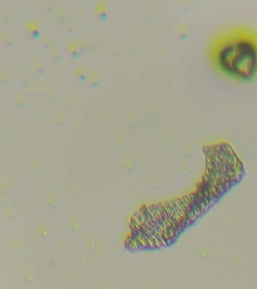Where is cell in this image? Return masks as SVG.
<instances>
[{
	"mask_svg": "<svg viewBox=\"0 0 257 289\" xmlns=\"http://www.w3.org/2000/svg\"><path fill=\"white\" fill-rule=\"evenodd\" d=\"M212 64L223 78L246 83L257 77V32L245 26L227 29L213 40L209 49Z\"/></svg>",
	"mask_w": 257,
	"mask_h": 289,
	"instance_id": "6da1fadb",
	"label": "cell"
}]
</instances>
